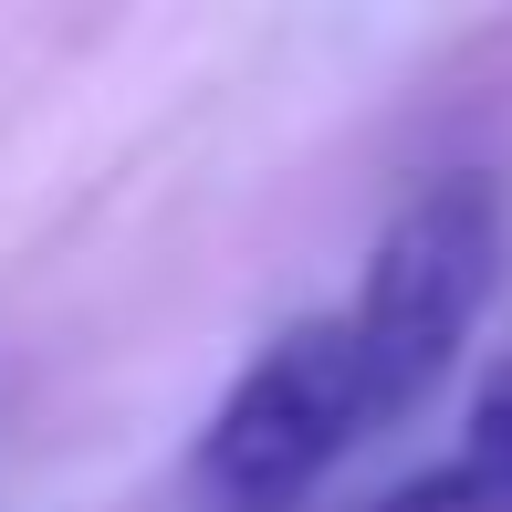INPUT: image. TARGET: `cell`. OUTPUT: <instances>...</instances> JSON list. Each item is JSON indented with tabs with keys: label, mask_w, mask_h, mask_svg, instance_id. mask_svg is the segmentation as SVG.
Returning <instances> with one entry per match:
<instances>
[{
	"label": "cell",
	"mask_w": 512,
	"mask_h": 512,
	"mask_svg": "<svg viewBox=\"0 0 512 512\" xmlns=\"http://www.w3.org/2000/svg\"><path fill=\"white\" fill-rule=\"evenodd\" d=\"M492 283H502V209H492L481 178H439V189H418L398 220L377 230L366 304L345 314L377 429L418 418L450 387V366L471 356V324L492 304Z\"/></svg>",
	"instance_id": "1"
},
{
	"label": "cell",
	"mask_w": 512,
	"mask_h": 512,
	"mask_svg": "<svg viewBox=\"0 0 512 512\" xmlns=\"http://www.w3.org/2000/svg\"><path fill=\"white\" fill-rule=\"evenodd\" d=\"M366 512H502V502L481 492L460 460H439V471H418V481H398V492H377Z\"/></svg>",
	"instance_id": "4"
},
{
	"label": "cell",
	"mask_w": 512,
	"mask_h": 512,
	"mask_svg": "<svg viewBox=\"0 0 512 512\" xmlns=\"http://www.w3.org/2000/svg\"><path fill=\"white\" fill-rule=\"evenodd\" d=\"M377 429L366 366L345 314H304L230 377V398L199 429V502L209 512H304L314 481Z\"/></svg>",
	"instance_id": "2"
},
{
	"label": "cell",
	"mask_w": 512,
	"mask_h": 512,
	"mask_svg": "<svg viewBox=\"0 0 512 512\" xmlns=\"http://www.w3.org/2000/svg\"><path fill=\"white\" fill-rule=\"evenodd\" d=\"M460 471H471L481 492L512 512V356L471 387V439H460Z\"/></svg>",
	"instance_id": "3"
}]
</instances>
